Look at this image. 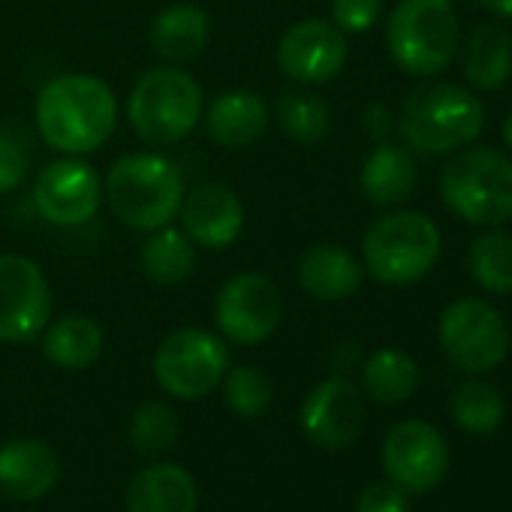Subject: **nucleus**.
<instances>
[{
    "mask_svg": "<svg viewBox=\"0 0 512 512\" xmlns=\"http://www.w3.org/2000/svg\"><path fill=\"white\" fill-rule=\"evenodd\" d=\"M118 124V100L112 88L88 73L52 79L37 100V127L43 139L64 154L97 151Z\"/></svg>",
    "mask_w": 512,
    "mask_h": 512,
    "instance_id": "f257e3e1",
    "label": "nucleus"
},
{
    "mask_svg": "<svg viewBox=\"0 0 512 512\" xmlns=\"http://www.w3.org/2000/svg\"><path fill=\"white\" fill-rule=\"evenodd\" d=\"M106 199L115 217L133 229L154 232L169 226L184 202L178 166L160 154H127L106 175Z\"/></svg>",
    "mask_w": 512,
    "mask_h": 512,
    "instance_id": "f03ea898",
    "label": "nucleus"
},
{
    "mask_svg": "<svg viewBox=\"0 0 512 512\" xmlns=\"http://www.w3.org/2000/svg\"><path fill=\"white\" fill-rule=\"evenodd\" d=\"M485 127L482 103L461 85H428L404 100L401 139L422 154H449L467 148Z\"/></svg>",
    "mask_w": 512,
    "mask_h": 512,
    "instance_id": "7ed1b4c3",
    "label": "nucleus"
},
{
    "mask_svg": "<svg viewBox=\"0 0 512 512\" xmlns=\"http://www.w3.org/2000/svg\"><path fill=\"white\" fill-rule=\"evenodd\" d=\"M458 40L452 0H398L386 25L389 55L410 76L443 73L458 52Z\"/></svg>",
    "mask_w": 512,
    "mask_h": 512,
    "instance_id": "20e7f679",
    "label": "nucleus"
},
{
    "mask_svg": "<svg viewBox=\"0 0 512 512\" xmlns=\"http://www.w3.org/2000/svg\"><path fill=\"white\" fill-rule=\"evenodd\" d=\"M443 202L467 223L512 220V160L494 148H464L440 172Z\"/></svg>",
    "mask_w": 512,
    "mask_h": 512,
    "instance_id": "39448f33",
    "label": "nucleus"
},
{
    "mask_svg": "<svg viewBox=\"0 0 512 512\" xmlns=\"http://www.w3.org/2000/svg\"><path fill=\"white\" fill-rule=\"evenodd\" d=\"M365 269L389 287L422 281L440 260V229L422 211L380 217L365 235Z\"/></svg>",
    "mask_w": 512,
    "mask_h": 512,
    "instance_id": "423d86ee",
    "label": "nucleus"
},
{
    "mask_svg": "<svg viewBox=\"0 0 512 512\" xmlns=\"http://www.w3.org/2000/svg\"><path fill=\"white\" fill-rule=\"evenodd\" d=\"M133 130L151 145H175L193 133L202 115L199 82L178 67L148 70L127 106Z\"/></svg>",
    "mask_w": 512,
    "mask_h": 512,
    "instance_id": "0eeeda50",
    "label": "nucleus"
},
{
    "mask_svg": "<svg viewBox=\"0 0 512 512\" xmlns=\"http://www.w3.org/2000/svg\"><path fill=\"white\" fill-rule=\"evenodd\" d=\"M229 371L226 344L205 329H178L154 353V377L163 392L181 401L205 398Z\"/></svg>",
    "mask_w": 512,
    "mask_h": 512,
    "instance_id": "6e6552de",
    "label": "nucleus"
},
{
    "mask_svg": "<svg viewBox=\"0 0 512 512\" xmlns=\"http://www.w3.org/2000/svg\"><path fill=\"white\" fill-rule=\"evenodd\" d=\"M446 359L467 374L494 371L509 353V329L503 314L482 299H458L440 314L437 326Z\"/></svg>",
    "mask_w": 512,
    "mask_h": 512,
    "instance_id": "1a4fd4ad",
    "label": "nucleus"
},
{
    "mask_svg": "<svg viewBox=\"0 0 512 512\" xmlns=\"http://www.w3.org/2000/svg\"><path fill=\"white\" fill-rule=\"evenodd\" d=\"M284 317V296L278 284L260 272L229 278L214 302V323L223 338L256 347L275 335Z\"/></svg>",
    "mask_w": 512,
    "mask_h": 512,
    "instance_id": "9d476101",
    "label": "nucleus"
},
{
    "mask_svg": "<svg viewBox=\"0 0 512 512\" xmlns=\"http://www.w3.org/2000/svg\"><path fill=\"white\" fill-rule=\"evenodd\" d=\"M52 293L40 266L19 253H0V341L25 344L46 332Z\"/></svg>",
    "mask_w": 512,
    "mask_h": 512,
    "instance_id": "9b49d317",
    "label": "nucleus"
},
{
    "mask_svg": "<svg viewBox=\"0 0 512 512\" xmlns=\"http://www.w3.org/2000/svg\"><path fill=\"white\" fill-rule=\"evenodd\" d=\"M383 470L407 494L434 491L449 470L446 437L425 419L398 422L383 440Z\"/></svg>",
    "mask_w": 512,
    "mask_h": 512,
    "instance_id": "f8f14e48",
    "label": "nucleus"
},
{
    "mask_svg": "<svg viewBox=\"0 0 512 512\" xmlns=\"http://www.w3.org/2000/svg\"><path fill=\"white\" fill-rule=\"evenodd\" d=\"M100 199V178L79 157L49 163L34 184V205L55 226H85L100 211Z\"/></svg>",
    "mask_w": 512,
    "mask_h": 512,
    "instance_id": "ddd939ff",
    "label": "nucleus"
},
{
    "mask_svg": "<svg viewBox=\"0 0 512 512\" xmlns=\"http://www.w3.org/2000/svg\"><path fill=\"white\" fill-rule=\"evenodd\" d=\"M365 419H368L365 398L344 377L323 380L308 392L302 404V428L308 440L329 452H341L353 446L365 431Z\"/></svg>",
    "mask_w": 512,
    "mask_h": 512,
    "instance_id": "4468645a",
    "label": "nucleus"
},
{
    "mask_svg": "<svg viewBox=\"0 0 512 512\" xmlns=\"http://www.w3.org/2000/svg\"><path fill=\"white\" fill-rule=\"evenodd\" d=\"M347 64V37L323 19L293 25L278 43V67L299 85H323Z\"/></svg>",
    "mask_w": 512,
    "mask_h": 512,
    "instance_id": "2eb2a0df",
    "label": "nucleus"
},
{
    "mask_svg": "<svg viewBox=\"0 0 512 512\" xmlns=\"http://www.w3.org/2000/svg\"><path fill=\"white\" fill-rule=\"evenodd\" d=\"M181 220L193 244L223 250L235 244L244 229V205L223 184H199L190 196H184Z\"/></svg>",
    "mask_w": 512,
    "mask_h": 512,
    "instance_id": "dca6fc26",
    "label": "nucleus"
},
{
    "mask_svg": "<svg viewBox=\"0 0 512 512\" xmlns=\"http://www.w3.org/2000/svg\"><path fill=\"white\" fill-rule=\"evenodd\" d=\"M61 461L55 449L34 437H19L0 446V491L13 500H40L55 488Z\"/></svg>",
    "mask_w": 512,
    "mask_h": 512,
    "instance_id": "f3484780",
    "label": "nucleus"
},
{
    "mask_svg": "<svg viewBox=\"0 0 512 512\" xmlns=\"http://www.w3.org/2000/svg\"><path fill=\"white\" fill-rule=\"evenodd\" d=\"M365 269L341 244H314L299 260V284L320 302H344L359 293Z\"/></svg>",
    "mask_w": 512,
    "mask_h": 512,
    "instance_id": "a211bd4d",
    "label": "nucleus"
},
{
    "mask_svg": "<svg viewBox=\"0 0 512 512\" xmlns=\"http://www.w3.org/2000/svg\"><path fill=\"white\" fill-rule=\"evenodd\" d=\"M193 476L172 461L142 467L127 488V512H196Z\"/></svg>",
    "mask_w": 512,
    "mask_h": 512,
    "instance_id": "6ab92c4d",
    "label": "nucleus"
},
{
    "mask_svg": "<svg viewBox=\"0 0 512 512\" xmlns=\"http://www.w3.org/2000/svg\"><path fill=\"white\" fill-rule=\"evenodd\" d=\"M269 109L253 91H226L211 100L205 130L220 148H247L263 136Z\"/></svg>",
    "mask_w": 512,
    "mask_h": 512,
    "instance_id": "aec40b11",
    "label": "nucleus"
},
{
    "mask_svg": "<svg viewBox=\"0 0 512 512\" xmlns=\"http://www.w3.org/2000/svg\"><path fill=\"white\" fill-rule=\"evenodd\" d=\"M211 37L208 13L196 4H172L151 25V46L166 64L196 61Z\"/></svg>",
    "mask_w": 512,
    "mask_h": 512,
    "instance_id": "412c9836",
    "label": "nucleus"
},
{
    "mask_svg": "<svg viewBox=\"0 0 512 512\" xmlns=\"http://www.w3.org/2000/svg\"><path fill=\"white\" fill-rule=\"evenodd\" d=\"M416 187L413 154L401 145L380 142L362 166V193L371 205L392 208L401 205Z\"/></svg>",
    "mask_w": 512,
    "mask_h": 512,
    "instance_id": "4be33fe9",
    "label": "nucleus"
},
{
    "mask_svg": "<svg viewBox=\"0 0 512 512\" xmlns=\"http://www.w3.org/2000/svg\"><path fill=\"white\" fill-rule=\"evenodd\" d=\"M464 76L479 91H497L512 76V34L500 25H479L464 43Z\"/></svg>",
    "mask_w": 512,
    "mask_h": 512,
    "instance_id": "5701e85b",
    "label": "nucleus"
},
{
    "mask_svg": "<svg viewBox=\"0 0 512 512\" xmlns=\"http://www.w3.org/2000/svg\"><path fill=\"white\" fill-rule=\"evenodd\" d=\"M43 353L64 371H85L103 353V329L82 314L61 317L43 332Z\"/></svg>",
    "mask_w": 512,
    "mask_h": 512,
    "instance_id": "b1692460",
    "label": "nucleus"
},
{
    "mask_svg": "<svg viewBox=\"0 0 512 512\" xmlns=\"http://www.w3.org/2000/svg\"><path fill=\"white\" fill-rule=\"evenodd\" d=\"M362 383H365V392L377 404L395 407V404H404L416 392V386H419V365L413 362V356L386 347V350H377L365 362Z\"/></svg>",
    "mask_w": 512,
    "mask_h": 512,
    "instance_id": "393cba45",
    "label": "nucleus"
},
{
    "mask_svg": "<svg viewBox=\"0 0 512 512\" xmlns=\"http://www.w3.org/2000/svg\"><path fill=\"white\" fill-rule=\"evenodd\" d=\"M142 269L157 284H181L196 269V247L187 232L160 226L142 247Z\"/></svg>",
    "mask_w": 512,
    "mask_h": 512,
    "instance_id": "a878e982",
    "label": "nucleus"
},
{
    "mask_svg": "<svg viewBox=\"0 0 512 512\" xmlns=\"http://www.w3.org/2000/svg\"><path fill=\"white\" fill-rule=\"evenodd\" d=\"M470 275L485 293H494V296L512 293V235L509 232L491 229L473 241Z\"/></svg>",
    "mask_w": 512,
    "mask_h": 512,
    "instance_id": "bb28decb",
    "label": "nucleus"
},
{
    "mask_svg": "<svg viewBox=\"0 0 512 512\" xmlns=\"http://www.w3.org/2000/svg\"><path fill=\"white\" fill-rule=\"evenodd\" d=\"M503 416H506L503 395L482 380H470L458 386L452 395V419L467 434L476 437L494 434L503 425Z\"/></svg>",
    "mask_w": 512,
    "mask_h": 512,
    "instance_id": "cd10ccee",
    "label": "nucleus"
},
{
    "mask_svg": "<svg viewBox=\"0 0 512 512\" xmlns=\"http://www.w3.org/2000/svg\"><path fill=\"white\" fill-rule=\"evenodd\" d=\"M178 440V416L166 401H145L130 419V443L139 455L157 458Z\"/></svg>",
    "mask_w": 512,
    "mask_h": 512,
    "instance_id": "c85d7f7f",
    "label": "nucleus"
},
{
    "mask_svg": "<svg viewBox=\"0 0 512 512\" xmlns=\"http://www.w3.org/2000/svg\"><path fill=\"white\" fill-rule=\"evenodd\" d=\"M278 124L299 142H320L332 130V112L314 94H284L278 100Z\"/></svg>",
    "mask_w": 512,
    "mask_h": 512,
    "instance_id": "c756f323",
    "label": "nucleus"
},
{
    "mask_svg": "<svg viewBox=\"0 0 512 512\" xmlns=\"http://www.w3.org/2000/svg\"><path fill=\"white\" fill-rule=\"evenodd\" d=\"M223 398L235 416L256 419L272 404V380L263 368H253V365L232 368L223 377Z\"/></svg>",
    "mask_w": 512,
    "mask_h": 512,
    "instance_id": "7c9ffc66",
    "label": "nucleus"
},
{
    "mask_svg": "<svg viewBox=\"0 0 512 512\" xmlns=\"http://www.w3.org/2000/svg\"><path fill=\"white\" fill-rule=\"evenodd\" d=\"M383 0H332V25L341 34H365L377 25Z\"/></svg>",
    "mask_w": 512,
    "mask_h": 512,
    "instance_id": "2f4dec72",
    "label": "nucleus"
},
{
    "mask_svg": "<svg viewBox=\"0 0 512 512\" xmlns=\"http://www.w3.org/2000/svg\"><path fill=\"white\" fill-rule=\"evenodd\" d=\"M356 512H410L407 491L392 482L368 485L356 500Z\"/></svg>",
    "mask_w": 512,
    "mask_h": 512,
    "instance_id": "473e14b6",
    "label": "nucleus"
},
{
    "mask_svg": "<svg viewBox=\"0 0 512 512\" xmlns=\"http://www.w3.org/2000/svg\"><path fill=\"white\" fill-rule=\"evenodd\" d=\"M25 172H28L25 151L13 139L0 136V193L16 190L25 181Z\"/></svg>",
    "mask_w": 512,
    "mask_h": 512,
    "instance_id": "72a5a7b5",
    "label": "nucleus"
},
{
    "mask_svg": "<svg viewBox=\"0 0 512 512\" xmlns=\"http://www.w3.org/2000/svg\"><path fill=\"white\" fill-rule=\"evenodd\" d=\"M482 4H485L491 13H497V16H503V19H512V0H482Z\"/></svg>",
    "mask_w": 512,
    "mask_h": 512,
    "instance_id": "f704fd0d",
    "label": "nucleus"
},
{
    "mask_svg": "<svg viewBox=\"0 0 512 512\" xmlns=\"http://www.w3.org/2000/svg\"><path fill=\"white\" fill-rule=\"evenodd\" d=\"M503 142L512 148V112L506 115V121H503Z\"/></svg>",
    "mask_w": 512,
    "mask_h": 512,
    "instance_id": "c9c22d12",
    "label": "nucleus"
}]
</instances>
